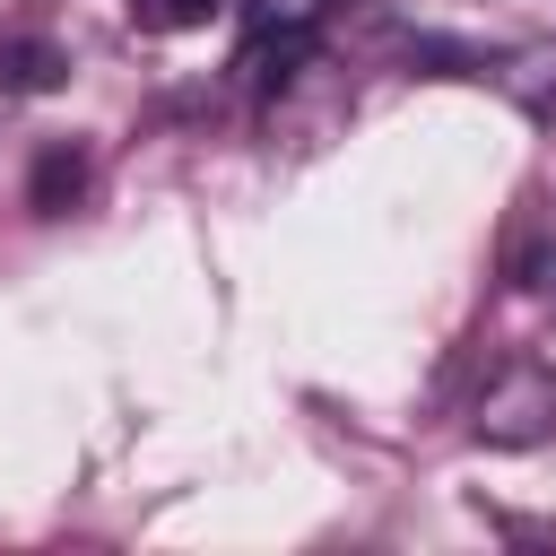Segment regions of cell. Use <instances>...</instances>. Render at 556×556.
<instances>
[{"label": "cell", "instance_id": "1", "mask_svg": "<svg viewBox=\"0 0 556 556\" xmlns=\"http://www.w3.org/2000/svg\"><path fill=\"white\" fill-rule=\"evenodd\" d=\"M469 434L495 443V452L547 443V434H556V365H539V356H504V365L486 374V391L469 400Z\"/></svg>", "mask_w": 556, "mask_h": 556}, {"label": "cell", "instance_id": "2", "mask_svg": "<svg viewBox=\"0 0 556 556\" xmlns=\"http://www.w3.org/2000/svg\"><path fill=\"white\" fill-rule=\"evenodd\" d=\"M330 17H339V0H243V70H252L261 87L287 78Z\"/></svg>", "mask_w": 556, "mask_h": 556}, {"label": "cell", "instance_id": "3", "mask_svg": "<svg viewBox=\"0 0 556 556\" xmlns=\"http://www.w3.org/2000/svg\"><path fill=\"white\" fill-rule=\"evenodd\" d=\"M208 17H217V0H130V26L139 35H191Z\"/></svg>", "mask_w": 556, "mask_h": 556}, {"label": "cell", "instance_id": "4", "mask_svg": "<svg viewBox=\"0 0 556 556\" xmlns=\"http://www.w3.org/2000/svg\"><path fill=\"white\" fill-rule=\"evenodd\" d=\"M78 182H87V156H78V148H52V156L35 165V208H61V191L78 200Z\"/></svg>", "mask_w": 556, "mask_h": 556}, {"label": "cell", "instance_id": "5", "mask_svg": "<svg viewBox=\"0 0 556 556\" xmlns=\"http://www.w3.org/2000/svg\"><path fill=\"white\" fill-rule=\"evenodd\" d=\"M61 70H70V61H61L52 43H9V52H0V78H9V87H52Z\"/></svg>", "mask_w": 556, "mask_h": 556}]
</instances>
